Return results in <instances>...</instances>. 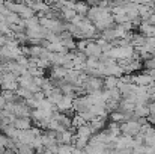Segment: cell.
Returning a JSON list of instances; mask_svg holds the SVG:
<instances>
[{
  "label": "cell",
  "instance_id": "4",
  "mask_svg": "<svg viewBox=\"0 0 155 154\" xmlns=\"http://www.w3.org/2000/svg\"><path fill=\"white\" fill-rule=\"evenodd\" d=\"M78 133H80V136H81V138H84V139H86V138L92 133V128H91V127H81V128L78 130Z\"/></svg>",
  "mask_w": 155,
  "mask_h": 154
},
{
  "label": "cell",
  "instance_id": "1",
  "mask_svg": "<svg viewBox=\"0 0 155 154\" xmlns=\"http://www.w3.org/2000/svg\"><path fill=\"white\" fill-rule=\"evenodd\" d=\"M140 127L142 125L139 124V121H133V119H128V121L119 124V128H120L122 136H130V138L137 136L139 132H140Z\"/></svg>",
  "mask_w": 155,
  "mask_h": 154
},
{
  "label": "cell",
  "instance_id": "2",
  "mask_svg": "<svg viewBox=\"0 0 155 154\" xmlns=\"http://www.w3.org/2000/svg\"><path fill=\"white\" fill-rule=\"evenodd\" d=\"M117 82H119V79H116V77H107L104 85H105L107 91H111V89H116L117 88Z\"/></svg>",
  "mask_w": 155,
  "mask_h": 154
},
{
  "label": "cell",
  "instance_id": "3",
  "mask_svg": "<svg viewBox=\"0 0 155 154\" xmlns=\"http://www.w3.org/2000/svg\"><path fill=\"white\" fill-rule=\"evenodd\" d=\"M86 51H87V54H91V56H94V57H95V56H100V54L103 53L98 44H89Z\"/></svg>",
  "mask_w": 155,
  "mask_h": 154
}]
</instances>
